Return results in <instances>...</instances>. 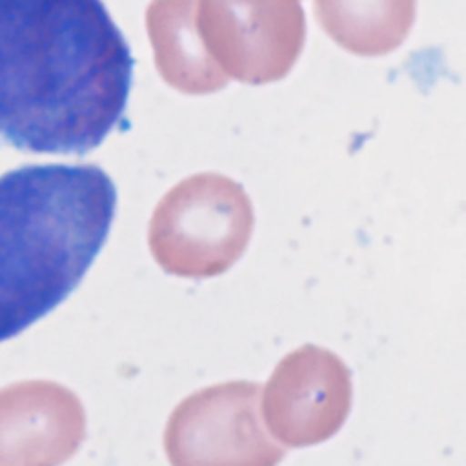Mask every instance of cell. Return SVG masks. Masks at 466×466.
<instances>
[{
	"instance_id": "6da1fadb",
	"label": "cell",
	"mask_w": 466,
	"mask_h": 466,
	"mask_svg": "<svg viewBox=\"0 0 466 466\" xmlns=\"http://www.w3.org/2000/svg\"><path fill=\"white\" fill-rule=\"evenodd\" d=\"M135 58L102 0H0V138L87 155L126 129Z\"/></svg>"
},
{
	"instance_id": "5b68a950",
	"label": "cell",
	"mask_w": 466,
	"mask_h": 466,
	"mask_svg": "<svg viewBox=\"0 0 466 466\" xmlns=\"http://www.w3.org/2000/svg\"><path fill=\"white\" fill-rule=\"evenodd\" d=\"M204 46L228 78L264 86L282 80L306 42L300 0H202Z\"/></svg>"
},
{
	"instance_id": "3957f363",
	"label": "cell",
	"mask_w": 466,
	"mask_h": 466,
	"mask_svg": "<svg viewBox=\"0 0 466 466\" xmlns=\"http://www.w3.org/2000/svg\"><path fill=\"white\" fill-rule=\"evenodd\" d=\"M253 206L244 187L218 173L175 186L155 209L149 246L160 268L186 279L228 271L253 233Z\"/></svg>"
},
{
	"instance_id": "52a82bcc",
	"label": "cell",
	"mask_w": 466,
	"mask_h": 466,
	"mask_svg": "<svg viewBox=\"0 0 466 466\" xmlns=\"http://www.w3.org/2000/svg\"><path fill=\"white\" fill-rule=\"evenodd\" d=\"M86 439V411L53 380H22L0 390V466H62Z\"/></svg>"
},
{
	"instance_id": "ba28073f",
	"label": "cell",
	"mask_w": 466,
	"mask_h": 466,
	"mask_svg": "<svg viewBox=\"0 0 466 466\" xmlns=\"http://www.w3.org/2000/svg\"><path fill=\"white\" fill-rule=\"evenodd\" d=\"M315 16L348 53L384 56L410 35L415 0H315Z\"/></svg>"
},
{
	"instance_id": "277c9868",
	"label": "cell",
	"mask_w": 466,
	"mask_h": 466,
	"mask_svg": "<svg viewBox=\"0 0 466 466\" xmlns=\"http://www.w3.org/2000/svg\"><path fill=\"white\" fill-rule=\"evenodd\" d=\"M258 395V382L231 380L186 397L164 431L169 464L277 466L286 451L262 430Z\"/></svg>"
},
{
	"instance_id": "7a4b0ae2",
	"label": "cell",
	"mask_w": 466,
	"mask_h": 466,
	"mask_svg": "<svg viewBox=\"0 0 466 466\" xmlns=\"http://www.w3.org/2000/svg\"><path fill=\"white\" fill-rule=\"evenodd\" d=\"M116 187L95 164L0 175V342L53 311L107 240Z\"/></svg>"
},
{
	"instance_id": "9c48e42d",
	"label": "cell",
	"mask_w": 466,
	"mask_h": 466,
	"mask_svg": "<svg viewBox=\"0 0 466 466\" xmlns=\"http://www.w3.org/2000/svg\"><path fill=\"white\" fill-rule=\"evenodd\" d=\"M191 5L193 0H169L162 5V25L169 29V33H162V40L169 42V47H164V56L169 58L166 71L169 80L187 93L218 91L229 78L198 40L197 29L191 27Z\"/></svg>"
},
{
	"instance_id": "8992f818",
	"label": "cell",
	"mask_w": 466,
	"mask_h": 466,
	"mask_svg": "<svg viewBox=\"0 0 466 466\" xmlns=\"http://www.w3.org/2000/svg\"><path fill=\"white\" fill-rule=\"evenodd\" d=\"M351 373L333 351L304 344L273 370L262 391V417L286 446H313L333 437L351 410Z\"/></svg>"
}]
</instances>
